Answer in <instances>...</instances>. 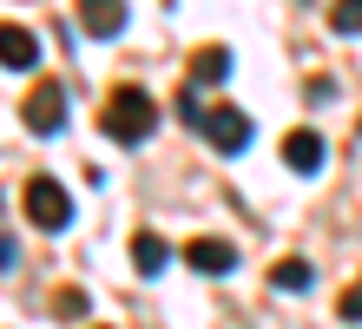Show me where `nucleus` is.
<instances>
[{
	"mask_svg": "<svg viewBox=\"0 0 362 329\" xmlns=\"http://www.w3.org/2000/svg\"><path fill=\"white\" fill-rule=\"evenodd\" d=\"M165 263H172V244H165L158 231H139L132 237V270L139 277H165Z\"/></svg>",
	"mask_w": 362,
	"mask_h": 329,
	"instance_id": "8",
	"label": "nucleus"
},
{
	"mask_svg": "<svg viewBox=\"0 0 362 329\" xmlns=\"http://www.w3.org/2000/svg\"><path fill=\"white\" fill-rule=\"evenodd\" d=\"M336 316H343V323H362V277H356L349 290H343V303H336Z\"/></svg>",
	"mask_w": 362,
	"mask_h": 329,
	"instance_id": "13",
	"label": "nucleus"
},
{
	"mask_svg": "<svg viewBox=\"0 0 362 329\" xmlns=\"http://www.w3.org/2000/svg\"><path fill=\"white\" fill-rule=\"evenodd\" d=\"M53 316H86V290H59L53 296Z\"/></svg>",
	"mask_w": 362,
	"mask_h": 329,
	"instance_id": "14",
	"label": "nucleus"
},
{
	"mask_svg": "<svg viewBox=\"0 0 362 329\" xmlns=\"http://www.w3.org/2000/svg\"><path fill=\"white\" fill-rule=\"evenodd\" d=\"M310 283H316V270H310V263L303 257H290V263H276V270H270V290H310Z\"/></svg>",
	"mask_w": 362,
	"mask_h": 329,
	"instance_id": "11",
	"label": "nucleus"
},
{
	"mask_svg": "<svg viewBox=\"0 0 362 329\" xmlns=\"http://www.w3.org/2000/svg\"><path fill=\"white\" fill-rule=\"evenodd\" d=\"M0 270H13V244H7V237H0Z\"/></svg>",
	"mask_w": 362,
	"mask_h": 329,
	"instance_id": "15",
	"label": "nucleus"
},
{
	"mask_svg": "<svg viewBox=\"0 0 362 329\" xmlns=\"http://www.w3.org/2000/svg\"><path fill=\"white\" fill-rule=\"evenodd\" d=\"M99 125H105V139H119V145H145L158 132V99L145 93V86H119V93L105 99Z\"/></svg>",
	"mask_w": 362,
	"mask_h": 329,
	"instance_id": "1",
	"label": "nucleus"
},
{
	"mask_svg": "<svg viewBox=\"0 0 362 329\" xmlns=\"http://www.w3.org/2000/svg\"><path fill=\"white\" fill-rule=\"evenodd\" d=\"M284 165L303 171V178L323 171V139H316V132H290V139H284Z\"/></svg>",
	"mask_w": 362,
	"mask_h": 329,
	"instance_id": "9",
	"label": "nucleus"
},
{
	"mask_svg": "<svg viewBox=\"0 0 362 329\" xmlns=\"http://www.w3.org/2000/svg\"><path fill=\"white\" fill-rule=\"evenodd\" d=\"M20 204H27V217L40 231H66L73 224V197L59 178H27V191H20Z\"/></svg>",
	"mask_w": 362,
	"mask_h": 329,
	"instance_id": "2",
	"label": "nucleus"
},
{
	"mask_svg": "<svg viewBox=\"0 0 362 329\" xmlns=\"http://www.w3.org/2000/svg\"><path fill=\"white\" fill-rule=\"evenodd\" d=\"M191 125H198L218 151H244L250 145V119L238 112V105H198V119H191Z\"/></svg>",
	"mask_w": 362,
	"mask_h": 329,
	"instance_id": "3",
	"label": "nucleus"
},
{
	"mask_svg": "<svg viewBox=\"0 0 362 329\" xmlns=\"http://www.w3.org/2000/svg\"><path fill=\"white\" fill-rule=\"evenodd\" d=\"M329 27L336 33H362V0H336V7H329Z\"/></svg>",
	"mask_w": 362,
	"mask_h": 329,
	"instance_id": "12",
	"label": "nucleus"
},
{
	"mask_svg": "<svg viewBox=\"0 0 362 329\" xmlns=\"http://www.w3.org/2000/svg\"><path fill=\"white\" fill-rule=\"evenodd\" d=\"M0 66H7V73H33L40 66V40L27 27H0Z\"/></svg>",
	"mask_w": 362,
	"mask_h": 329,
	"instance_id": "6",
	"label": "nucleus"
},
{
	"mask_svg": "<svg viewBox=\"0 0 362 329\" xmlns=\"http://www.w3.org/2000/svg\"><path fill=\"white\" fill-rule=\"evenodd\" d=\"M185 263L198 277H230V270H238V244H224V237H191V244H185Z\"/></svg>",
	"mask_w": 362,
	"mask_h": 329,
	"instance_id": "5",
	"label": "nucleus"
},
{
	"mask_svg": "<svg viewBox=\"0 0 362 329\" xmlns=\"http://www.w3.org/2000/svg\"><path fill=\"white\" fill-rule=\"evenodd\" d=\"M230 79V47H198L191 53V86H224Z\"/></svg>",
	"mask_w": 362,
	"mask_h": 329,
	"instance_id": "10",
	"label": "nucleus"
},
{
	"mask_svg": "<svg viewBox=\"0 0 362 329\" xmlns=\"http://www.w3.org/2000/svg\"><path fill=\"white\" fill-rule=\"evenodd\" d=\"M79 27L93 40H112L125 27V0H79Z\"/></svg>",
	"mask_w": 362,
	"mask_h": 329,
	"instance_id": "7",
	"label": "nucleus"
},
{
	"mask_svg": "<svg viewBox=\"0 0 362 329\" xmlns=\"http://www.w3.org/2000/svg\"><path fill=\"white\" fill-rule=\"evenodd\" d=\"M20 119H27V132H33V139H53V132L66 125V93H59L53 79H47V86H33V93H27V105H20Z\"/></svg>",
	"mask_w": 362,
	"mask_h": 329,
	"instance_id": "4",
	"label": "nucleus"
}]
</instances>
